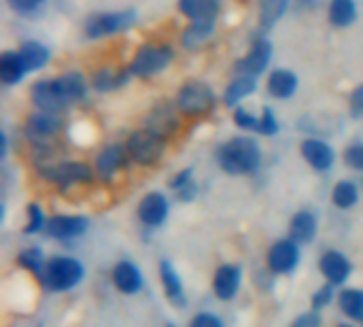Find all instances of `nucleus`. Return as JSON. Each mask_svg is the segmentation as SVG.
<instances>
[{
  "label": "nucleus",
  "instance_id": "34",
  "mask_svg": "<svg viewBox=\"0 0 363 327\" xmlns=\"http://www.w3.org/2000/svg\"><path fill=\"white\" fill-rule=\"evenodd\" d=\"M357 200H359V189L353 181H340L332 192V202L342 211L353 209Z\"/></svg>",
  "mask_w": 363,
  "mask_h": 327
},
{
  "label": "nucleus",
  "instance_id": "27",
  "mask_svg": "<svg viewBox=\"0 0 363 327\" xmlns=\"http://www.w3.org/2000/svg\"><path fill=\"white\" fill-rule=\"evenodd\" d=\"M330 23L336 28H347L357 19V4L355 0H332L328 9Z\"/></svg>",
  "mask_w": 363,
  "mask_h": 327
},
{
  "label": "nucleus",
  "instance_id": "26",
  "mask_svg": "<svg viewBox=\"0 0 363 327\" xmlns=\"http://www.w3.org/2000/svg\"><path fill=\"white\" fill-rule=\"evenodd\" d=\"M132 72L128 70H111V68H102L98 72H94L91 77V85L96 92H115L119 87H123L130 81Z\"/></svg>",
  "mask_w": 363,
  "mask_h": 327
},
{
  "label": "nucleus",
  "instance_id": "29",
  "mask_svg": "<svg viewBox=\"0 0 363 327\" xmlns=\"http://www.w3.org/2000/svg\"><path fill=\"white\" fill-rule=\"evenodd\" d=\"M19 55H21V60L26 62L28 70H40V68L47 66L51 53H49V49H47L43 43H38V40H28V43L21 45Z\"/></svg>",
  "mask_w": 363,
  "mask_h": 327
},
{
  "label": "nucleus",
  "instance_id": "38",
  "mask_svg": "<svg viewBox=\"0 0 363 327\" xmlns=\"http://www.w3.org/2000/svg\"><path fill=\"white\" fill-rule=\"evenodd\" d=\"M334 287H336V285L325 283L323 287H319V289L315 292V296H313V309H315V311H321V309L330 306V304H332V300H336V292H334Z\"/></svg>",
  "mask_w": 363,
  "mask_h": 327
},
{
  "label": "nucleus",
  "instance_id": "16",
  "mask_svg": "<svg viewBox=\"0 0 363 327\" xmlns=\"http://www.w3.org/2000/svg\"><path fill=\"white\" fill-rule=\"evenodd\" d=\"M113 283L121 294L134 296V294H138L143 289L145 279H143V272L138 270V266L123 260V262H117L115 268H113Z\"/></svg>",
  "mask_w": 363,
  "mask_h": 327
},
{
  "label": "nucleus",
  "instance_id": "8",
  "mask_svg": "<svg viewBox=\"0 0 363 327\" xmlns=\"http://www.w3.org/2000/svg\"><path fill=\"white\" fill-rule=\"evenodd\" d=\"M270 57H272V43L264 36L255 38L249 53L238 60L236 64V74H249V77H259L268 64H270Z\"/></svg>",
  "mask_w": 363,
  "mask_h": 327
},
{
  "label": "nucleus",
  "instance_id": "43",
  "mask_svg": "<svg viewBox=\"0 0 363 327\" xmlns=\"http://www.w3.org/2000/svg\"><path fill=\"white\" fill-rule=\"evenodd\" d=\"M291 327H321V317H319L317 311H311V313L300 315Z\"/></svg>",
  "mask_w": 363,
  "mask_h": 327
},
{
  "label": "nucleus",
  "instance_id": "41",
  "mask_svg": "<svg viewBox=\"0 0 363 327\" xmlns=\"http://www.w3.org/2000/svg\"><path fill=\"white\" fill-rule=\"evenodd\" d=\"M189 327H223V323H221V319H219L217 315H213V313H198V315L191 319Z\"/></svg>",
  "mask_w": 363,
  "mask_h": 327
},
{
  "label": "nucleus",
  "instance_id": "40",
  "mask_svg": "<svg viewBox=\"0 0 363 327\" xmlns=\"http://www.w3.org/2000/svg\"><path fill=\"white\" fill-rule=\"evenodd\" d=\"M345 164L353 170L363 172V145H351L345 151Z\"/></svg>",
  "mask_w": 363,
  "mask_h": 327
},
{
  "label": "nucleus",
  "instance_id": "30",
  "mask_svg": "<svg viewBox=\"0 0 363 327\" xmlns=\"http://www.w3.org/2000/svg\"><path fill=\"white\" fill-rule=\"evenodd\" d=\"M215 30V23H204V21H191L185 32L181 34V45L185 49H198L200 45H204L211 34Z\"/></svg>",
  "mask_w": 363,
  "mask_h": 327
},
{
  "label": "nucleus",
  "instance_id": "12",
  "mask_svg": "<svg viewBox=\"0 0 363 327\" xmlns=\"http://www.w3.org/2000/svg\"><path fill=\"white\" fill-rule=\"evenodd\" d=\"M87 230V219L79 215H55L47 221L45 232L55 240H70L81 236Z\"/></svg>",
  "mask_w": 363,
  "mask_h": 327
},
{
  "label": "nucleus",
  "instance_id": "39",
  "mask_svg": "<svg viewBox=\"0 0 363 327\" xmlns=\"http://www.w3.org/2000/svg\"><path fill=\"white\" fill-rule=\"evenodd\" d=\"M259 134H266V136H274L279 132V121L274 117V111L270 106H264V113L259 117V128H257Z\"/></svg>",
  "mask_w": 363,
  "mask_h": 327
},
{
  "label": "nucleus",
  "instance_id": "37",
  "mask_svg": "<svg viewBox=\"0 0 363 327\" xmlns=\"http://www.w3.org/2000/svg\"><path fill=\"white\" fill-rule=\"evenodd\" d=\"M232 117H234V123L242 130H255L257 132V128H259V117H255L253 113H249L242 106H236Z\"/></svg>",
  "mask_w": 363,
  "mask_h": 327
},
{
  "label": "nucleus",
  "instance_id": "17",
  "mask_svg": "<svg viewBox=\"0 0 363 327\" xmlns=\"http://www.w3.org/2000/svg\"><path fill=\"white\" fill-rule=\"evenodd\" d=\"M125 160H128L125 147H121V145H108V147H104V149L98 153V157H96V170H98V174H100L104 181H108V179H113L119 170H123Z\"/></svg>",
  "mask_w": 363,
  "mask_h": 327
},
{
  "label": "nucleus",
  "instance_id": "13",
  "mask_svg": "<svg viewBox=\"0 0 363 327\" xmlns=\"http://www.w3.org/2000/svg\"><path fill=\"white\" fill-rule=\"evenodd\" d=\"M300 151H302V157H304L315 170H319V172L330 170V168L334 166V162H336L334 149H332L328 143L319 140V138H306V140H302Z\"/></svg>",
  "mask_w": 363,
  "mask_h": 327
},
{
  "label": "nucleus",
  "instance_id": "33",
  "mask_svg": "<svg viewBox=\"0 0 363 327\" xmlns=\"http://www.w3.org/2000/svg\"><path fill=\"white\" fill-rule=\"evenodd\" d=\"M170 189L179 196V200L191 202V200L198 196V185H196V181L191 179V170H189V168L181 170V172L170 181Z\"/></svg>",
  "mask_w": 363,
  "mask_h": 327
},
{
  "label": "nucleus",
  "instance_id": "45",
  "mask_svg": "<svg viewBox=\"0 0 363 327\" xmlns=\"http://www.w3.org/2000/svg\"><path fill=\"white\" fill-rule=\"evenodd\" d=\"M6 155V134L2 132L0 134V157H4Z\"/></svg>",
  "mask_w": 363,
  "mask_h": 327
},
{
  "label": "nucleus",
  "instance_id": "5",
  "mask_svg": "<svg viewBox=\"0 0 363 327\" xmlns=\"http://www.w3.org/2000/svg\"><path fill=\"white\" fill-rule=\"evenodd\" d=\"M215 92L204 81H187L177 94V109L187 117H200L213 111L215 106Z\"/></svg>",
  "mask_w": 363,
  "mask_h": 327
},
{
  "label": "nucleus",
  "instance_id": "22",
  "mask_svg": "<svg viewBox=\"0 0 363 327\" xmlns=\"http://www.w3.org/2000/svg\"><path fill=\"white\" fill-rule=\"evenodd\" d=\"M317 236V219L311 211H300L294 215L289 226V238L298 245H306Z\"/></svg>",
  "mask_w": 363,
  "mask_h": 327
},
{
  "label": "nucleus",
  "instance_id": "18",
  "mask_svg": "<svg viewBox=\"0 0 363 327\" xmlns=\"http://www.w3.org/2000/svg\"><path fill=\"white\" fill-rule=\"evenodd\" d=\"M319 268H321L323 277L328 279V283H332L336 287L342 285L351 277V262L342 253H338V251H328L321 257Z\"/></svg>",
  "mask_w": 363,
  "mask_h": 327
},
{
  "label": "nucleus",
  "instance_id": "6",
  "mask_svg": "<svg viewBox=\"0 0 363 327\" xmlns=\"http://www.w3.org/2000/svg\"><path fill=\"white\" fill-rule=\"evenodd\" d=\"M136 13L134 11H111V13H96L85 21V36L87 38H102L117 32H125L134 26Z\"/></svg>",
  "mask_w": 363,
  "mask_h": 327
},
{
  "label": "nucleus",
  "instance_id": "9",
  "mask_svg": "<svg viewBox=\"0 0 363 327\" xmlns=\"http://www.w3.org/2000/svg\"><path fill=\"white\" fill-rule=\"evenodd\" d=\"M300 264V247L291 238L279 240L268 251V268L277 275H291Z\"/></svg>",
  "mask_w": 363,
  "mask_h": 327
},
{
  "label": "nucleus",
  "instance_id": "28",
  "mask_svg": "<svg viewBox=\"0 0 363 327\" xmlns=\"http://www.w3.org/2000/svg\"><path fill=\"white\" fill-rule=\"evenodd\" d=\"M147 128H149V130H153V132H157V134H162V136L172 134V132H174V128H177V119H174L172 109H170L168 104H164V102H162V104H157V106L151 111V115H149Z\"/></svg>",
  "mask_w": 363,
  "mask_h": 327
},
{
  "label": "nucleus",
  "instance_id": "21",
  "mask_svg": "<svg viewBox=\"0 0 363 327\" xmlns=\"http://www.w3.org/2000/svg\"><path fill=\"white\" fill-rule=\"evenodd\" d=\"M28 72L26 62L19 51H2L0 53V81L4 85H17Z\"/></svg>",
  "mask_w": 363,
  "mask_h": 327
},
{
  "label": "nucleus",
  "instance_id": "14",
  "mask_svg": "<svg viewBox=\"0 0 363 327\" xmlns=\"http://www.w3.org/2000/svg\"><path fill=\"white\" fill-rule=\"evenodd\" d=\"M168 217V200L164 194L160 192H153V194H147L140 204H138V219L149 226V228H157L166 221Z\"/></svg>",
  "mask_w": 363,
  "mask_h": 327
},
{
  "label": "nucleus",
  "instance_id": "24",
  "mask_svg": "<svg viewBox=\"0 0 363 327\" xmlns=\"http://www.w3.org/2000/svg\"><path fill=\"white\" fill-rule=\"evenodd\" d=\"M55 83L60 87V94L64 96L66 104L72 106L74 102L83 100L85 98V92H87V85H85V79L81 72H66V74H60L55 77Z\"/></svg>",
  "mask_w": 363,
  "mask_h": 327
},
{
  "label": "nucleus",
  "instance_id": "15",
  "mask_svg": "<svg viewBox=\"0 0 363 327\" xmlns=\"http://www.w3.org/2000/svg\"><path fill=\"white\" fill-rule=\"evenodd\" d=\"M240 281H242V272L236 264H223L217 272H215V279H213V289H215V296L219 300H232L238 289H240Z\"/></svg>",
  "mask_w": 363,
  "mask_h": 327
},
{
  "label": "nucleus",
  "instance_id": "44",
  "mask_svg": "<svg viewBox=\"0 0 363 327\" xmlns=\"http://www.w3.org/2000/svg\"><path fill=\"white\" fill-rule=\"evenodd\" d=\"M6 2L17 15H32L38 9L32 0H6Z\"/></svg>",
  "mask_w": 363,
  "mask_h": 327
},
{
  "label": "nucleus",
  "instance_id": "46",
  "mask_svg": "<svg viewBox=\"0 0 363 327\" xmlns=\"http://www.w3.org/2000/svg\"><path fill=\"white\" fill-rule=\"evenodd\" d=\"M32 2H34V4H36V6H40V4H43V2H45V0H32Z\"/></svg>",
  "mask_w": 363,
  "mask_h": 327
},
{
  "label": "nucleus",
  "instance_id": "11",
  "mask_svg": "<svg viewBox=\"0 0 363 327\" xmlns=\"http://www.w3.org/2000/svg\"><path fill=\"white\" fill-rule=\"evenodd\" d=\"M64 128V119L60 113H49V111H36L26 119V136L30 140H45L55 136Z\"/></svg>",
  "mask_w": 363,
  "mask_h": 327
},
{
  "label": "nucleus",
  "instance_id": "25",
  "mask_svg": "<svg viewBox=\"0 0 363 327\" xmlns=\"http://www.w3.org/2000/svg\"><path fill=\"white\" fill-rule=\"evenodd\" d=\"M257 87V79L249 74H236L230 85L223 92V104L225 106H238L249 94H253Z\"/></svg>",
  "mask_w": 363,
  "mask_h": 327
},
{
  "label": "nucleus",
  "instance_id": "2",
  "mask_svg": "<svg viewBox=\"0 0 363 327\" xmlns=\"http://www.w3.org/2000/svg\"><path fill=\"white\" fill-rule=\"evenodd\" d=\"M172 57H174V51L170 45L145 43L134 53V57L130 62V72H132V77H138V79L155 77L172 64Z\"/></svg>",
  "mask_w": 363,
  "mask_h": 327
},
{
  "label": "nucleus",
  "instance_id": "47",
  "mask_svg": "<svg viewBox=\"0 0 363 327\" xmlns=\"http://www.w3.org/2000/svg\"><path fill=\"white\" fill-rule=\"evenodd\" d=\"M338 327H353V326H349V323H340Z\"/></svg>",
  "mask_w": 363,
  "mask_h": 327
},
{
  "label": "nucleus",
  "instance_id": "4",
  "mask_svg": "<svg viewBox=\"0 0 363 327\" xmlns=\"http://www.w3.org/2000/svg\"><path fill=\"white\" fill-rule=\"evenodd\" d=\"M83 277H85V268L79 260L57 255L47 262L43 283L51 292H68V289L77 287L83 281Z\"/></svg>",
  "mask_w": 363,
  "mask_h": 327
},
{
  "label": "nucleus",
  "instance_id": "35",
  "mask_svg": "<svg viewBox=\"0 0 363 327\" xmlns=\"http://www.w3.org/2000/svg\"><path fill=\"white\" fill-rule=\"evenodd\" d=\"M17 260H19V264H21L26 270H30L32 275H36V277L43 281L47 264H45L43 251H40L38 247H28V249H23V251L19 253V257H17Z\"/></svg>",
  "mask_w": 363,
  "mask_h": 327
},
{
  "label": "nucleus",
  "instance_id": "42",
  "mask_svg": "<svg viewBox=\"0 0 363 327\" xmlns=\"http://www.w3.org/2000/svg\"><path fill=\"white\" fill-rule=\"evenodd\" d=\"M349 109H351L353 117H363V83L353 89V94L349 98Z\"/></svg>",
  "mask_w": 363,
  "mask_h": 327
},
{
  "label": "nucleus",
  "instance_id": "1",
  "mask_svg": "<svg viewBox=\"0 0 363 327\" xmlns=\"http://www.w3.org/2000/svg\"><path fill=\"white\" fill-rule=\"evenodd\" d=\"M217 157H219V166L228 174L240 177V174H251L259 168L262 149H259L257 140H253L249 136H236V138L228 140L225 145H221Z\"/></svg>",
  "mask_w": 363,
  "mask_h": 327
},
{
  "label": "nucleus",
  "instance_id": "32",
  "mask_svg": "<svg viewBox=\"0 0 363 327\" xmlns=\"http://www.w3.org/2000/svg\"><path fill=\"white\" fill-rule=\"evenodd\" d=\"M338 304H340V311L353 319V321H363V292L362 289H345L340 292L338 296Z\"/></svg>",
  "mask_w": 363,
  "mask_h": 327
},
{
  "label": "nucleus",
  "instance_id": "10",
  "mask_svg": "<svg viewBox=\"0 0 363 327\" xmlns=\"http://www.w3.org/2000/svg\"><path fill=\"white\" fill-rule=\"evenodd\" d=\"M30 98H32V104L38 111L60 113V111L68 109L64 96L60 94V87H57L55 79H45V81L34 83L32 89H30Z\"/></svg>",
  "mask_w": 363,
  "mask_h": 327
},
{
  "label": "nucleus",
  "instance_id": "48",
  "mask_svg": "<svg viewBox=\"0 0 363 327\" xmlns=\"http://www.w3.org/2000/svg\"><path fill=\"white\" fill-rule=\"evenodd\" d=\"M166 327H174V326H172V323H168V326H166Z\"/></svg>",
  "mask_w": 363,
  "mask_h": 327
},
{
  "label": "nucleus",
  "instance_id": "19",
  "mask_svg": "<svg viewBox=\"0 0 363 327\" xmlns=\"http://www.w3.org/2000/svg\"><path fill=\"white\" fill-rule=\"evenodd\" d=\"M179 11L189 21L215 23L219 13V0H179Z\"/></svg>",
  "mask_w": 363,
  "mask_h": 327
},
{
  "label": "nucleus",
  "instance_id": "20",
  "mask_svg": "<svg viewBox=\"0 0 363 327\" xmlns=\"http://www.w3.org/2000/svg\"><path fill=\"white\" fill-rule=\"evenodd\" d=\"M298 92V74L287 70V68H279L272 70L268 77V94L277 100H287Z\"/></svg>",
  "mask_w": 363,
  "mask_h": 327
},
{
  "label": "nucleus",
  "instance_id": "23",
  "mask_svg": "<svg viewBox=\"0 0 363 327\" xmlns=\"http://www.w3.org/2000/svg\"><path fill=\"white\" fill-rule=\"evenodd\" d=\"M160 279H162L166 298H168L172 304L183 306V304H185V289H183L181 277L177 275L174 266H172L170 262H166V260L160 264Z\"/></svg>",
  "mask_w": 363,
  "mask_h": 327
},
{
  "label": "nucleus",
  "instance_id": "7",
  "mask_svg": "<svg viewBox=\"0 0 363 327\" xmlns=\"http://www.w3.org/2000/svg\"><path fill=\"white\" fill-rule=\"evenodd\" d=\"M40 174L57 185L60 189H68L70 185L77 183H89L94 172L87 164L83 162H57V164H47L45 168H40Z\"/></svg>",
  "mask_w": 363,
  "mask_h": 327
},
{
  "label": "nucleus",
  "instance_id": "3",
  "mask_svg": "<svg viewBox=\"0 0 363 327\" xmlns=\"http://www.w3.org/2000/svg\"><path fill=\"white\" fill-rule=\"evenodd\" d=\"M125 151L132 162L140 166H155L166 153V136L149 128L136 130L134 134H130L125 143Z\"/></svg>",
  "mask_w": 363,
  "mask_h": 327
},
{
  "label": "nucleus",
  "instance_id": "36",
  "mask_svg": "<svg viewBox=\"0 0 363 327\" xmlns=\"http://www.w3.org/2000/svg\"><path fill=\"white\" fill-rule=\"evenodd\" d=\"M45 226H47V221H45L43 209H40L36 202L28 204V226L23 228V234H36V232H40Z\"/></svg>",
  "mask_w": 363,
  "mask_h": 327
},
{
  "label": "nucleus",
  "instance_id": "31",
  "mask_svg": "<svg viewBox=\"0 0 363 327\" xmlns=\"http://www.w3.org/2000/svg\"><path fill=\"white\" fill-rule=\"evenodd\" d=\"M291 0H259V28L270 30L285 13Z\"/></svg>",
  "mask_w": 363,
  "mask_h": 327
}]
</instances>
